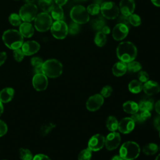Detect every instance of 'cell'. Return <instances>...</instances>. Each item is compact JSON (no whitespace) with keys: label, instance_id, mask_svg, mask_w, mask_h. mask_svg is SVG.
Wrapping results in <instances>:
<instances>
[{"label":"cell","instance_id":"1","mask_svg":"<svg viewBox=\"0 0 160 160\" xmlns=\"http://www.w3.org/2000/svg\"><path fill=\"white\" fill-rule=\"evenodd\" d=\"M137 48L131 42H121L116 48V55L118 59L126 63L134 61L137 56Z\"/></svg>","mask_w":160,"mask_h":160},{"label":"cell","instance_id":"2","mask_svg":"<svg viewBox=\"0 0 160 160\" xmlns=\"http://www.w3.org/2000/svg\"><path fill=\"white\" fill-rule=\"evenodd\" d=\"M2 38L4 44L12 50L20 48L23 44V36L16 29H8L4 31Z\"/></svg>","mask_w":160,"mask_h":160},{"label":"cell","instance_id":"3","mask_svg":"<svg viewBox=\"0 0 160 160\" xmlns=\"http://www.w3.org/2000/svg\"><path fill=\"white\" fill-rule=\"evenodd\" d=\"M139 146L134 141H127L122 144L119 149V155L124 160H134L140 154Z\"/></svg>","mask_w":160,"mask_h":160},{"label":"cell","instance_id":"4","mask_svg":"<svg viewBox=\"0 0 160 160\" xmlns=\"http://www.w3.org/2000/svg\"><path fill=\"white\" fill-rule=\"evenodd\" d=\"M43 74L50 78H56L61 75L62 65L60 61L55 59H50L43 62Z\"/></svg>","mask_w":160,"mask_h":160},{"label":"cell","instance_id":"5","mask_svg":"<svg viewBox=\"0 0 160 160\" xmlns=\"http://www.w3.org/2000/svg\"><path fill=\"white\" fill-rule=\"evenodd\" d=\"M70 16L74 22L79 24H85L89 20V15L86 9L81 5L74 6L70 11Z\"/></svg>","mask_w":160,"mask_h":160},{"label":"cell","instance_id":"6","mask_svg":"<svg viewBox=\"0 0 160 160\" xmlns=\"http://www.w3.org/2000/svg\"><path fill=\"white\" fill-rule=\"evenodd\" d=\"M34 26L37 31L45 32L49 30L52 24L51 16L48 12H41L34 19Z\"/></svg>","mask_w":160,"mask_h":160},{"label":"cell","instance_id":"7","mask_svg":"<svg viewBox=\"0 0 160 160\" xmlns=\"http://www.w3.org/2000/svg\"><path fill=\"white\" fill-rule=\"evenodd\" d=\"M38 8L35 4L27 3L23 5L19 9V15L24 22H31L37 16Z\"/></svg>","mask_w":160,"mask_h":160},{"label":"cell","instance_id":"8","mask_svg":"<svg viewBox=\"0 0 160 160\" xmlns=\"http://www.w3.org/2000/svg\"><path fill=\"white\" fill-rule=\"evenodd\" d=\"M101 12L102 15L106 19H114L119 14V8L111 1L103 2L101 6Z\"/></svg>","mask_w":160,"mask_h":160},{"label":"cell","instance_id":"9","mask_svg":"<svg viewBox=\"0 0 160 160\" xmlns=\"http://www.w3.org/2000/svg\"><path fill=\"white\" fill-rule=\"evenodd\" d=\"M50 29L52 36L58 39L65 38L68 33V26L66 23L62 20L54 22Z\"/></svg>","mask_w":160,"mask_h":160},{"label":"cell","instance_id":"10","mask_svg":"<svg viewBox=\"0 0 160 160\" xmlns=\"http://www.w3.org/2000/svg\"><path fill=\"white\" fill-rule=\"evenodd\" d=\"M120 142V134L116 131H113L108 134L106 137L104 145L107 149L111 151L116 149L119 146Z\"/></svg>","mask_w":160,"mask_h":160},{"label":"cell","instance_id":"11","mask_svg":"<svg viewBox=\"0 0 160 160\" xmlns=\"http://www.w3.org/2000/svg\"><path fill=\"white\" fill-rule=\"evenodd\" d=\"M104 103V98L99 94L92 95L86 101V106L88 110L95 111L99 109Z\"/></svg>","mask_w":160,"mask_h":160},{"label":"cell","instance_id":"12","mask_svg":"<svg viewBox=\"0 0 160 160\" xmlns=\"http://www.w3.org/2000/svg\"><path fill=\"white\" fill-rule=\"evenodd\" d=\"M104 143V137L100 134H97L92 136L89 140L88 148L92 151H98L103 148Z\"/></svg>","mask_w":160,"mask_h":160},{"label":"cell","instance_id":"13","mask_svg":"<svg viewBox=\"0 0 160 160\" xmlns=\"http://www.w3.org/2000/svg\"><path fill=\"white\" fill-rule=\"evenodd\" d=\"M48 84V78L44 74H35L33 76L32 85L36 90L38 91H44L47 88Z\"/></svg>","mask_w":160,"mask_h":160},{"label":"cell","instance_id":"14","mask_svg":"<svg viewBox=\"0 0 160 160\" xmlns=\"http://www.w3.org/2000/svg\"><path fill=\"white\" fill-rule=\"evenodd\" d=\"M129 28L127 25L118 23L113 28L112 36L114 40L121 41L124 39L128 34Z\"/></svg>","mask_w":160,"mask_h":160},{"label":"cell","instance_id":"15","mask_svg":"<svg viewBox=\"0 0 160 160\" xmlns=\"http://www.w3.org/2000/svg\"><path fill=\"white\" fill-rule=\"evenodd\" d=\"M134 126L135 122L131 118H124L119 122L118 129L123 134H128L134 129Z\"/></svg>","mask_w":160,"mask_h":160},{"label":"cell","instance_id":"16","mask_svg":"<svg viewBox=\"0 0 160 160\" xmlns=\"http://www.w3.org/2000/svg\"><path fill=\"white\" fill-rule=\"evenodd\" d=\"M21 48L24 55L30 56L36 53L39 50L40 45L35 41H28L23 42Z\"/></svg>","mask_w":160,"mask_h":160},{"label":"cell","instance_id":"17","mask_svg":"<svg viewBox=\"0 0 160 160\" xmlns=\"http://www.w3.org/2000/svg\"><path fill=\"white\" fill-rule=\"evenodd\" d=\"M135 2L134 0H121L119 3V11L122 15L129 16L134 12Z\"/></svg>","mask_w":160,"mask_h":160},{"label":"cell","instance_id":"18","mask_svg":"<svg viewBox=\"0 0 160 160\" xmlns=\"http://www.w3.org/2000/svg\"><path fill=\"white\" fill-rule=\"evenodd\" d=\"M142 89L146 94L151 96L160 91V86L156 81L148 80L144 82Z\"/></svg>","mask_w":160,"mask_h":160},{"label":"cell","instance_id":"19","mask_svg":"<svg viewBox=\"0 0 160 160\" xmlns=\"http://www.w3.org/2000/svg\"><path fill=\"white\" fill-rule=\"evenodd\" d=\"M22 36L25 38L31 37L34 32V29L32 25L28 22H24L19 25V31Z\"/></svg>","mask_w":160,"mask_h":160},{"label":"cell","instance_id":"20","mask_svg":"<svg viewBox=\"0 0 160 160\" xmlns=\"http://www.w3.org/2000/svg\"><path fill=\"white\" fill-rule=\"evenodd\" d=\"M14 94V90L12 88H5L0 91V101L2 103H8L11 101Z\"/></svg>","mask_w":160,"mask_h":160},{"label":"cell","instance_id":"21","mask_svg":"<svg viewBox=\"0 0 160 160\" xmlns=\"http://www.w3.org/2000/svg\"><path fill=\"white\" fill-rule=\"evenodd\" d=\"M127 71V64L122 61L116 62L112 68V74L118 77L123 76Z\"/></svg>","mask_w":160,"mask_h":160},{"label":"cell","instance_id":"22","mask_svg":"<svg viewBox=\"0 0 160 160\" xmlns=\"http://www.w3.org/2000/svg\"><path fill=\"white\" fill-rule=\"evenodd\" d=\"M122 109L126 113L133 114L138 112L139 106L136 102L132 101H128L123 104Z\"/></svg>","mask_w":160,"mask_h":160},{"label":"cell","instance_id":"23","mask_svg":"<svg viewBox=\"0 0 160 160\" xmlns=\"http://www.w3.org/2000/svg\"><path fill=\"white\" fill-rule=\"evenodd\" d=\"M139 109L141 111H151L154 106V102L153 100L151 98H144L141 99L138 104Z\"/></svg>","mask_w":160,"mask_h":160},{"label":"cell","instance_id":"24","mask_svg":"<svg viewBox=\"0 0 160 160\" xmlns=\"http://www.w3.org/2000/svg\"><path fill=\"white\" fill-rule=\"evenodd\" d=\"M51 12L52 18L56 21L61 20L64 17V12L62 7L56 4H54Z\"/></svg>","mask_w":160,"mask_h":160},{"label":"cell","instance_id":"25","mask_svg":"<svg viewBox=\"0 0 160 160\" xmlns=\"http://www.w3.org/2000/svg\"><path fill=\"white\" fill-rule=\"evenodd\" d=\"M143 85L139 81L134 79L130 81L128 85L129 90L131 92L134 94H138L142 90Z\"/></svg>","mask_w":160,"mask_h":160},{"label":"cell","instance_id":"26","mask_svg":"<svg viewBox=\"0 0 160 160\" xmlns=\"http://www.w3.org/2000/svg\"><path fill=\"white\" fill-rule=\"evenodd\" d=\"M118 124H119V122L114 116H110L106 120V125L107 128L111 132L116 131L118 129Z\"/></svg>","mask_w":160,"mask_h":160},{"label":"cell","instance_id":"27","mask_svg":"<svg viewBox=\"0 0 160 160\" xmlns=\"http://www.w3.org/2000/svg\"><path fill=\"white\" fill-rule=\"evenodd\" d=\"M38 2L39 8L44 12H50L54 6L52 0H38Z\"/></svg>","mask_w":160,"mask_h":160},{"label":"cell","instance_id":"28","mask_svg":"<svg viewBox=\"0 0 160 160\" xmlns=\"http://www.w3.org/2000/svg\"><path fill=\"white\" fill-rule=\"evenodd\" d=\"M158 146L155 143H148L146 144L142 149L143 152L146 155H152L156 154L158 151Z\"/></svg>","mask_w":160,"mask_h":160},{"label":"cell","instance_id":"29","mask_svg":"<svg viewBox=\"0 0 160 160\" xmlns=\"http://www.w3.org/2000/svg\"><path fill=\"white\" fill-rule=\"evenodd\" d=\"M107 41L106 35L101 31H98L94 38V42L99 47L104 46Z\"/></svg>","mask_w":160,"mask_h":160},{"label":"cell","instance_id":"30","mask_svg":"<svg viewBox=\"0 0 160 160\" xmlns=\"http://www.w3.org/2000/svg\"><path fill=\"white\" fill-rule=\"evenodd\" d=\"M56 127V125L53 122H48L44 124L40 128V134L42 136H45L48 135L51 131Z\"/></svg>","mask_w":160,"mask_h":160},{"label":"cell","instance_id":"31","mask_svg":"<svg viewBox=\"0 0 160 160\" xmlns=\"http://www.w3.org/2000/svg\"><path fill=\"white\" fill-rule=\"evenodd\" d=\"M126 64H127V70L131 72H139L142 68L141 64L138 61H132Z\"/></svg>","mask_w":160,"mask_h":160},{"label":"cell","instance_id":"32","mask_svg":"<svg viewBox=\"0 0 160 160\" xmlns=\"http://www.w3.org/2000/svg\"><path fill=\"white\" fill-rule=\"evenodd\" d=\"M19 158L21 160H32L33 156L31 151L26 148H21L19 150Z\"/></svg>","mask_w":160,"mask_h":160},{"label":"cell","instance_id":"33","mask_svg":"<svg viewBox=\"0 0 160 160\" xmlns=\"http://www.w3.org/2000/svg\"><path fill=\"white\" fill-rule=\"evenodd\" d=\"M92 151L89 148L82 150L78 154V160H91Z\"/></svg>","mask_w":160,"mask_h":160},{"label":"cell","instance_id":"34","mask_svg":"<svg viewBox=\"0 0 160 160\" xmlns=\"http://www.w3.org/2000/svg\"><path fill=\"white\" fill-rule=\"evenodd\" d=\"M86 10L89 14H91L92 16L96 15L99 14L101 11V6L97 3L91 4L88 6Z\"/></svg>","mask_w":160,"mask_h":160},{"label":"cell","instance_id":"35","mask_svg":"<svg viewBox=\"0 0 160 160\" xmlns=\"http://www.w3.org/2000/svg\"><path fill=\"white\" fill-rule=\"evenodd\" d=\"M91 24L94 29L100 31L105 26V22L102 19H94L91 21Z\"/></svg>","mask_w":160,"mask_h":160},{"label":"cell","instance_id":"36","mask_svg":"<svg viewBox=\"0 0 160 160\" xmlns=\"http://www.w3.org/2000/svg\"><path fill=\"white\" fill-rule=\"evenodd\" d=\"M21 18L19 14L12 13L9 16V21L12 26H18L21 24Z\"/></svg>","mask_w":160,"mask_h":160},{"label":"cell","instance_id":"37","mask_svg":"<svg viewBox=\"0 0 160 160\" xmlns=\"http://www.w3.org/2000/svg\"><path fill=\"white\" fill-rule=\"evenodd\" d=\"M129 22L133 26H139L141 23V18L136 14H132L129 16Z\"/></svg>","mask_w":160,"mask_h":160},{"label":"cell","instance_id":"38","mask_svg":"<svg viewBox=\"0 0 160 160\" xmlns=\"http://www.w3.org/2000/svg\"><path fill=\"white\" fill-rule=\"evenodd\" d=\"M24 54L23 53L22 49H21L20 48L13 50V57L17 62L22 61L24 58Z\"/></svg>","mask_w":160,"mask_h":160},{"label":"cell","instance_id":"39","mask_svg":"<svg viewBox=\"0 0 160 160\" xmlns=\"http://www.w3.org/2000/svg\"><path fill=\"white\" fill-rule=\"evenodd\" d=\"M112 92V88H111V86L109 85H106L102 88L100 94L103 98H108L111 94Z\"/></svg>","mask_w":160,"mask_h":160},{"label":"cell","instance_id":"40","mask_svg":"<svg viewBox=\"0 0 160 160\" xmlns=\"http://www.w3.org/2000/svg\"><path fill=\"white\" fill-rule=\"evenodd\" d=\"M80 29L79 24L76 22L71 23L69 26L68 27V32H69L71 34H76L79 32Z\"/></svg>","mask_w":160,"mask_h":160},{"label":"cell","instance_id":"41","mask_svg":"<svg viewBox=\"0 0 160 160\" xmlns=\"http://www.w3.org/2000/svg\"><path fill=\"white\" fill-rule=\"evenodd\" d=\"M138 76L139 81L141 82H146L149 79V75L144 71H139Z\"/></svg>","mask_w":160,"mask_h":160},{"label":"cell","instance_id":"42","mask_svg":"<svg viewBox=\"0 0 160 160\" xmlns=\"http://www.w3.org/2000/svg\"><path fill=\"white\" fill-rule=\"evenodd\" d=\"M43 60L39 57H33L31 59V63L34 68L42 66L43 64Z\"/></svg>","mask_w":160,"mask_h":160},{"label":"cell","instance_id":"43","mask_svg":"<svg viewBox=\"0 0 160 160\" xmlns=\"http://www.w3.org/2000/svg\"><path fill=\"white\" fill-rule=\"evenodd\" d=\"M8 131V126L5 122L0 119V137L3 136Z\"/></svg>","mask_w":160,"mask_h":160},{"label":"cell","instance_id":"44","mask_svg":"<svg viewBox=\"0 0 160 160\" xmlns=\"http://www.w3.org/2000/svg\"><path fill=\"white\" fill-rule=\"evenodd\" d=\"M132 118V119L134 121V122L136 123H139V124H141V123H143L144 122V121L142 120L141 115H140V113H135V114H132V116L131 117Z\"/></svg>","mask_w":160,"mask_h":160},{"label":"cell","instance_id":"45","mask_svg":"<svg viewBox=\"0 0 160 160\" xmlns=\"http://www.w3.org/2000/svg\"><path fill=\"white\" fill-rule=\"evenodd\" d=\"M32 160H51V159L48 156L45 154H38L33 157Z\"/></svg>","mask_w":160,"mask_h":160},{"label":"cell","instance_id":"46","mask_svg":"<svg viewBox=\"0 0 160 160\" xmlns=\"http://www.w3.org/2000/svg\"><path fill=\"white\" fill-rule=\"evenodd\" d=\"M140 115H141L142 120L144 121V122H145L147 119H149L151 116L150 111H141L140 112Z\"/></svg>","mask_w":160,"mask_h":160},{"label":"cell","instance_id":"47","mask_svg":"<svg viewBox=\"0 0 160 160\" xmlns=\"http://www.w3.org/2000/svg\"><path fill=\"white\" fill-rule=\"evenodd\" d=\"M154 128L160 131V115L158 116H156L154 119Z\"/></svg>","mask_w":160,"mask_h":160},{"label":"cell","instance_id":"48","mask_svg":"<svg viewBox=\"0 0 160 160\" xmlns=\"http://www.w3.org/2000/svg\"><path fill=\"white\" fill-rule=\"evenodd\" d=\"M119 23H122V24L127 25L129 23V16H124V15L122 14V16L119 18Z\"/></svg>","mask_w":160,"mask_h":160},{"label":"cell","instance_id":"49","mask_svg":"<svg viewBox=\"0 0 160 160\" xmlns=\"http://www.w3.org/2000/svg\"><path fill=\"white\" fill-rule=\"evenodd\" d=\"M7 58V54L5 52H0V66L2 65L6 61Z\"/></svg>","mask_w":160,"mask_h":160},{"label":"cell","instance_id":"50","mask_svg":"<svg viewBox=\"0 0 160 160\" xmlns=\"http://www.w3.org/2000/svg\"><path fill=\"white\" fill-rule=\"evenodd\" d=\"M34 71L35 74H43V71H42V65L34 67Z\"/></svg>","mask_w":160,"mask_h":160},{"label":"cell","instance_id":"51","mask_svg":"<svg viewBox=\"0 0 160 160\" xmlns=\"http://www.w3.org/2000/svg\"><path fill=\"white\" fill-rule=\"evenodd\" d=\"M100 31H101L102 32H103L104 34L106 35V34H108L110 33L111 30H110V28H109L108 26H104L101 29V30Z\"/></svg>","mask_w":160,"mask_h":160},{"label":"cell","instance_id":"52","mask_svg":"<svg viewBox=\"0 0 160 160\" xmlns=\"http://www.w3.org/2000/svg\"><path fill=\"white\" fill-rule=\"evenodd\" d=\"M68 0H54L55 3L58 5L61 6L64 5L68 2Z\"/></svg>","mask_w":160,"mask_h":160},{"label":"cell","instance_id":"53","mask_svg":"<svg viewBox=\"0 0 160 160\" xmlns=\"http://www.w3.org/2000/svg\"><path fill=\"white\" fill-rule=\"evenodd\" d=\"M155 109L158 114L160 115V99L156 102L155 104Z\"/></svg>","mask_w":160,"mask_h":160},{"label":"cell","instance_id":"54","mask_svg":"<svg viewBox=\"0 0 160 160\" xmlns=\"http://www.w3.org/2000/svg\"><path fill=\"white\" fill-rule=\"evenodd\" d=\"M151 2L157 7H160V0H151Z\"/></svg>","mask_w":160,"mask_h":160},{"label":"cell","instance_id":"55","mask_svg":"<svg viewBox=\"0 0 160 160\" xmlns=\"http://www.w3.org/2000/svg\"><path fill=\"white\" fill-rule=\"evenodd\" d=\"M111 160H124V159L122 157H121L120 155H116L114 157H112Z\"/></svg>","mask_w":160,"mask_h":160},{"label":"cell","instance_id":"56","mask_svg":"<svg viewBox=\"0 0 160 160\" xmlns=\"http://www.w3.org/2000/svg\"><path fill=\"white\" fill-rule=\"evenodd\" d=\"M3 105H2V102L0 101V116H1V114L3 112Z\"/></svg>","mask_w":160,"mask_h":160},{"label":"cell","instance_id":"57","mask_svg":"<svg viewBox=\"0 0 160 160\" xmlns=\"http://www.w3.org/2000/svg\"><path fill=\"white\" fill-rule=\"evenodd\" d=\"M26 1L28 3H32V4H34V2H36V1L38 2V0H26Z\"/></svg>","mask_w":160,"mask_h":160},{"label":"cell","instance_id":"58","mask_svg":"<svg viewBox=\"0 0 160 160\" xmlns=\"http://www.w3.org/2000/svg\"><path fill=\"white\" fill-rule=\"evenodd\" d=\"M155 160H160V154H159L158 155V156L156 157V158Z\"/></svg>","mask_w":160,"mask_h":160},{"label":"cell","instance_id":"59","mask_svg":"<svg viewBox=\"0 0 160 160\" xmlns=\"http://www.w3.org/2000/svg\"><path fill=\"white\" fill-rule=\"evenodd\" d=\"M74 1L76 2H82V1H85L86 0H74Z\"/></svg>","mask_w":160,"mask_h":160},{"label":"cell","instance_id":"60","mask_svg":"<svg viewBox=\"0 0 160 160\" xmlns=\"http://www.w3.org/2000/svg\"><path fill=\"white\" fill-rule=\"evenodd\" d=\"M159 138H160V131H159Z\"/></svg>","mask_w":160,"mask_h":160},{"label":"cell","instance_id":"61","mask_svg":"<svg viewBox=\"0 0 160 160\" xmlns=\"http://www.w3.org/2000/svg\"><path fill=\"white\" fill-rule=\"evenodd\" d=\"M15 1H19V0H15Z\"/></svg>","mask_w":160,"mask_h":160},{"label":"cell","instance_id":"62","mask_svg":"<svg viewBox=\"0 0 160 160\" xmlns=\"http://www.w3.org/2000/svg\"><path fill=\"white\" fill-rule=\"evenodd\" d=\"M2 160H5V159H2Z\"/></svg>","mask_w":160,"mask_h":160},{"label":"cell","instance_id":"63","mask_svg":"<svg viewBox=\"0 0 160 160\" xmlns=\"http://www.w3.org/2000/svg\"><path fill=\"white\" fill-rule=\"evenodd\" d=\"M159 148H160V147H159Z\"/></svg>","mask_w":160,"mask_h":160}]
</instances>
